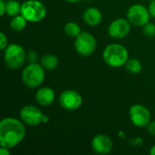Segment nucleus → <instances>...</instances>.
Masks as SVG:
<instances>
[{"mask_svg":"<svg viewBox=\"0 0 155 155\" xmlns=\"http://www.w3.org/2000/svg\"><path fill=\"white\" fill-rule=\"evenodd\" d=\"M25 136V128L22 120L13 117L4 118L0 122V145L12 149L17 146Z\"/></svg>","mask_w":155,"mask_h":155,"instance_id":"f257e3e1","label":"nucleus"},{"mask_svg":"<svg viewBox=\"0 0 155 155\" xmlns=\"http://www.w3.org/2000/svg\"><path fill=\"white\" fill-rule=\"evenodd\" d=\"M103 59L111 67L118 68L124 66L129 59L128 50L121 44H110L104 50Z\"/></svg>","mask_w":155,"mask_h":155,"instance_id":"f03ea898","label":"nucleus"},{"mask_svg":"<svg viewBox=\"0 0 155 155\" xmlns=\"http://www.w3.org/2000/svg\"><path fill=\"white\" fill-rule=\"evenodd\" d=\"M4 51L5 64L12 70L19 69L26 60V53L22 45L18 44L8 45Z\"/></svg>","mask_w":155,"mask_h":155,"instance_id":"7ed1b4c3","label":"nucleus"},{"mask_svg":"<svg viewBox=\"0 0 155 155\" xmlns=\"http://www.w3.org/2000/svg\"><path fill=\"white\" fill-rule=\"evenodd\" d=\"M23 83L30 88H35L42 84L45 80V69L37 63L28 64L22 72Z\"/></svg>","mask_w":155,"mask_h":155,"instance_id":"20e7f679","label":"nucleus"},{"mask_svg":"<svg viewBox=\"0 0 155 155\" xmlns=\"http://www.w3.org/2000/svg\"><path fill=\"white\" fill-rule=\"evenodd\" d=\"M21 15L28 22H40L46 15V8L45 5L38 0H26L22 4Z\"/></svg>","mask_w":155,"mask_h":155,"instance_id":"39448f33","label":"nucleus"},{"mask_svg":"<svg viewBox=\"0 0 155 155\" xmlns=\"http://www.w3.org/2000/svg\"><path fill=\"white\" fill-rule=\"evenodd\" d=\"M20 119L30 126H36L42 123H47L49 118L42 111L34 105H25L20 111Z\"/></svg>","mask_w":155,"mask_h":155,"instance_id":"423d86ee","label":"nucleus"},{"mask_svg":"<svg viewBox=\"0 0 155 155\" xmlns=\"http://www.w3.org/2000/svg\"><path fill=\"white\" fill-rule=\"evenodd\" d=\"M74 48L82 56H90L96 49V40L88 32H81L74 40Z\"/></svg>","mask_w":155,"mask_h":155,"instance_id":"0eeeda50","label":"nucleus"},{"mask_svg":"<svg viewBox=\"0 0 155 155\" xmlns=\"http://www.w3.org/2000/svg\"><path fill=\"white\" fill-rule=\"evenodd\" d=\"M149 9L143 5H134L127 11V19L135 26H143L150 20Z\"/></svg>","mask_w":155,"mask_h":155,"instance_id":"6e6552de","label":"nucleus"},{"mask_svg":"<svg viewBox=\"0 0 155 155\" xmlns=\"http://www.w3.org/2000/svg\"><path fill=\"white\" fill-rule=\"evenodd\" d=\"M129 116L132 123L140 128L146 127L151 123V113L143 104H134L131 106Z\"/></svg>","mask_w":155,"mask_h":155,"instance_id":"1a4fd4ad","label":"nucleus"},{"mask_svg":"<svg viewBox=\"0 0 155 155\" xmlns=\"http://www.w3.org/2000/svg\"><path fill=\"white\" fill-rule=\"evenodd\" d=\"M83 103V98L79 93L74 90H65L59 96V104L62 108L73 111L78 109Z\"/></svg>","mask_w":155,"mask_h":155,"instance_id":"9d476101","label":"nucleus"},{"mask_svg":"<svg viewBox=\"0 0 155 155\" xmlns=\"http://www.w3.org/2000/svg\"><path fill=\"white\" fill-rule=\"evenodd\" d=\"M131 30V23L128 19L117 18L114 19L108 27V34L111 37L122 39L128 35Z\"/></svg>","mask_w":155,"mask_h":155,"instance_id":"9b49d317","label":"nucleus"},{"mask_svg":"<svg viewBox=\"0 0 155 155\" xmlns=\"http://www.w3.org/2000/svg\"><path fill=\"white\" fill-rule=\"evenodd\" d=\"M92 149L100 154H107L113 149V142L111 138L105 134H97L92 139Z\"/></svg>","mask_w":155,"mask_h":155,"instance_id":"f8f14e48","label":"nucleus"},{"mask_svg":"<svg viewBox=\"0 0 155 155\" xmlns=\"http://www.w3.org/2000/svg\"><path fill=\"white\" fill-rule=\"evenodd\" d=\"M55 98L54 90L50 87H42L35 93V101L42 106L51 105Z\"/></svg>","mask_w":155,"mask_h":155,"instance_id":"ddd939ff","label":"nucleus"},{"mask_svg":"<svg viewBox=\"0 0 155 155\" xmlns=\"http://www.w3.org/2000/svg\"><path fill=\"white\" fill-rule=\"evenodd\" d=\"M83 19L85 24L90 26L98 25L103 19L101 11L96 7H88L84 10L83 14Z\"/></svg>","mask_w":155,"mask_h":155,"instance_id":"4468645a","label":"nucleus"},{"mask_svg":"<svg viewBox=\"0 0 155 155\" xmlns=\"http://www.w3.org/2000/svg\"><path fill=\"white\" fill-rule=\"evenodd\" d=\"M59 64L58 57L53 54H47L44 55L40 60V64L44 67L45 70L52 71L54 70Z\"/></svg>","mask_w":155,"mask_h":155,"instance_id":"2eb2a0df","label":"nucleus"},{"mask_svg":"<svg viewBox=\"0 0 155 155\" xmlns=\"http://www.w3.org/2000/svg\"><path fill=\"white\" fill-rule=\"evenodd\" d=\"M26 22H28L22 15H17L15 16H13L11 22H10V27L13 31L20 32L25 29L26 26Z\"/></svg>","mask_w":155,"mask_h":155,"instance_id":"dca6fc26","label":"nucleus"},{"mask_svg":"<svg viewBox=\"0 0 155 155\" xmlns=\"http://www.w3.org/2000/svg\"><path fill=\"white\" fill-rule=\"evenodd\" d=\"M64 30L65 35L71 38H76L81 33V28H80L79 25L75 22L66 23Z\"/></svg>","mask_w":155,"mask_h":155,"instance_id":"f3484780","label":"nucleus"},{"mask_svg":"<svg viewBox=\"0 0 155 155\" xmlns=\"http://www.w3.org/2000/svg\"><path fill=\"white\" fill-rule=\"evenodd\" d=\"M22 5L16 0H9L6 2V14L9 16H15L21 13Z\"/></svg>","mask_w":155,"mask_h":155,"instance_id":"a211bd4d","label":"nucleus"},{"mask_svg":"<svg viewBox=\"0 0 155 155\" xmlns=\"http://www.w3.org/2000/svg\"><path fill=\"white\" fill-rule=\"evenodd\" d=\"M125 68L128 72L132 74H139L142 71L143 66H142L140 60L136 58H131V59H128V61L126 62Z\"/></svg>","mask_w":155,"mask_h":155,"instance_id":"6ab92c4d","label":"nucleus"},{"mask_svg":"<svg viewBox=\"0 0 155 155\" xmlns=\"http://www.w3.org/2000/svg\"><path fill=\"white\" fill-rule=\"evenodd\" d=\"M143 32L147 37H154L155 36V25L148 22L143 26Z\"/></svg>","mask_w":155,"mask_h":155,"instance_id":"aec40b11","label":"nucleus"},{"mask_svg":"<svg viewBox=\"0 0 155 155\" xmlns=\"http://www.w3.org/2000/svg\"><path fill=\"white\" fill-rule=\"evenodd\" d=\"M26 60L29 64H34V63H36V61L38 60V55H37V53L33 51V50H30L26 53Z\"/></svg>","mask_w":155,"mask_h":155,"instance_id":"412c9836","label":"nucleus"},{"mask_svg":"<svg viewBox=\"0 0 155 155\" xmlns=\"http://www.w3.org/2000/svg\"><path fill=\"white\" fill-rule=\"evenodd\" d=\"M7 46V36L4 32L0 33V49L5 50Z\"/></svg>","mask_w":155,"mask_h":155,"instance_id":"4be33fe9","label":"nucleus"},{"mask_svg":"<svg viewBox=\"0 0 155 155\" xmlns=\"http://www.w3.org/2000/svg\"><path fill=\"white\" fill-rule=\"evenodd\" d=\"M147 128H148V133L152 136H154L155 137V120L154 121H151V123L148 124Z\"/></svg>","mask_w":155,"mask_h":155,"instance_id":"5701e85b","label":"nucleus"},{"mask_svg":"<svg viewBox=\"0 0 155 155\" xmlns=\"http://www.w3.org/2000/svg\"><path fill=\"white\" fill-rule=\"evenodd\" d=\"M148 9H149V12H150L151 16L155 18V0H152L150 2L149 6H148Z\"/></svg>","mask_w":155,"mask_h":155,"instance_id":"b1692460","label":"nucleus"},{"mask_svg":"<svg viewBox=\"0 0 155 155\" xmlns=\"http://www.w3.org/2000/svg\"><path fill=\"white\" fill-rule=\"evenodd\" d=\"M5 14H6V2L0 0V15L3 16Z\"/></svg>","mask_w":155,"mask_h":155,"instance_id":"393cba45","label":"nucleus"},{"mask_svg":"<svg viewBox=\"0 0 155 155\" xmlns=\"http://www.w3.org/2000/svg\"><path fill=\"white\" fill-rule=\"evenodd\" d=\"M9 150H10V149H8V148L1 147V149H0V153H1V155H9L10 154Z\"/></svg>","mask_w":155,"mask_h":155,"instance_id":"a878e982","label":"nucleus"},{"mask_svg":"<svg viewBox=\"0 0 155 155\" xmlns=\"http://www.w3.org/2000/svg\"><path fill=\"white\" fill-rule=\"evenodd\" d=\"M150 154L151 155H155V145H153L151 150H150Z\"/></svg>","mask_w":155,"mask_h":155,"instance_id":"bb28decb","label":"nucleus"},{"mask_svg":"<svg viewBox=\"0 0 155 155\" xmlns=\"http://www.w3.org/2000/svg\"><path fill=\"white\" fill-rule=\"evenodd\" d=\"M65 1H67V2H69V3H77V2L82 1V0H65Z\"/></svg>","mask_w":155,"mask_h":155,"instance_id":"cd10ccee","label":"nucleus"},{"mask_svg":"<svg viewBox=\"0 0 155 155\" xmlns=\"http://www.w3.org/2000/svg\"><path fill=\"white\" fill-rule=\"evenodd\" d=\"M147 1H152V0H147Z\"/></svg>","mask_w":155,"mask_h":155,"instance_id":"c85d7f7f","label":"nucleus"}]
</instances>
